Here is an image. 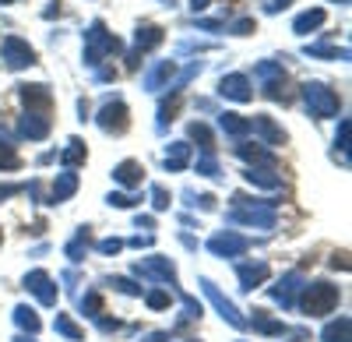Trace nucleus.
Wrapping results in <instances>:
<instances>
[{"label": "nucleus", "mask_w": 352, "mask_h": 342, "mask_svg": "<svg viewBox=\"0 0 352 342\" xmlns=\"http://www.w3.org/2000/svg\"><path fill=\"white\" fill-rule=\"evenodd\" d=\"M338 303V290L328 286V282H317V286H310V297H307V314H328V310Z\"/></svg>", "instance_id": "nucleus-1"}, {"label": "nucleus", "mask_w": 352, "mask_h": 342, "mask_svg": "<svg viewBox=\"0 0 352 342\" xmlns=\"http://www.w3.org/2000/svg\"><path fill=\"white\" fill-rule=\"evenodd\" d=\"M28 290H36V297H39L43 303H53V300H56V293L50 290V279H46L43 272H36V275H28Z\"/></svg>", "instance_id": "nucleus-2"}, {"label": "nucleus", "mask_w": 352, "mask_h": 342, "mask_svg": "<svg viewBox=\"0 0 352 342\" xmlns=\"http://www.w3.org/2000/svg\"><path fill=\"white\" fill-rule=\"evenodd\" d=\"M324 342H349V318H342L338 325H328Z\"/></svg>", "instance_id": "nucleus-3"}, {"label": "nucleus", "mask_w": 352, "mask_h": 342, "mask_svg": "<svg viewBox=\"0 0 352 342\" xmlns=\"http://www.w3.org/2000/svg\"><path fill=\"white\" fill-rule=\"evenodd\" d=\"M14 314H18V325H25L28 332H36V328H39V318H36V314H32V310H28V307H18Z\"/></svg>", "instance_id": "nucleus-4"}, {"label": "nucleus", "mask_w": 352, "mask_h": 342, "mask_svg": "<svg viewBox=\"0 0 352 342\" xmlns=\"http://www.w3.org/2000/svg\"><path fill=\"white\" fill-rule=\"evenodd\" d=\"M56 328H60L64 335H71V339H81V328H74L67 318H56Z\"/></svg>", "instance_id": "nucleus-5"}, {"label": "nucleus", "mask_w": 352, "mask_h": 342, "mask_svg": "<svg viewBox=\"0 0 352 342\" xmlns=\"http://www.w3.org/2000/svg\"><path fill=\"white\" fill-rule=\"evenodd\" d=\"M18 342H25V339H18Z\"/></svg>", "instance_id": "nucleus-6"}]
</instances>
